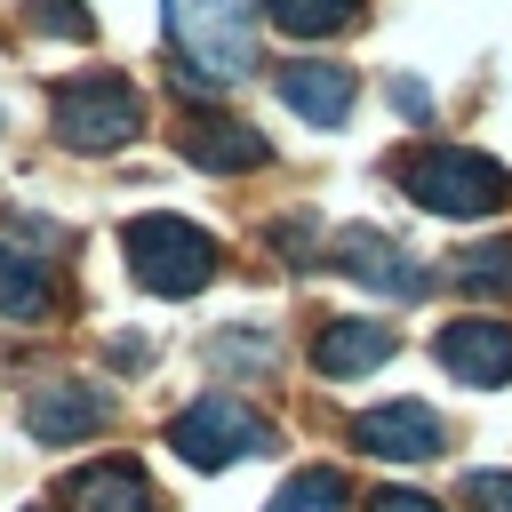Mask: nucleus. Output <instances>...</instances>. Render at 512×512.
Returning <instances> with one entry per match:
<instances>
[{
    "label": "nucleus",
    "instance_id": "f257e3e1",
    "mask_svg": "<svg viewBox=\"0 0 512 512\" xmlns=\"http://www.w3.org/2000/svg\"><path fill=\"white\" fill-rule=\"evenodd\" d=\"M168 40L184 56L176 64L184 88H200V96H216V88L256 72V16H248V0H168Z\"/></svg>",
    "mask_w": 512,
    "mask_h": 512
},
{
    "label": "nucleus",
    "instance_id": "f03ea898",
    "mask_svg": "<svg viewBox=\"0 0 512 512\" xmlns=\"http://www.w3.org/2000/svg\"><path fill=\"white\" fill-rule=\"evenodd\" d=\"M400 192L432 216H496L512 200V176L488 160V152H464V144H424L400 160Z\"/></svg>",
    "mask_w": 512,
    "mask_h": 512
},
{
    "label": "nucleus",
    "instance_id": "7ed1b4c3",
    "mask_svg": "<svg viewBox=\"0 0 512 512\" xmlns=\"http://www.w3.org/2000/svg\"><path fill=\"white\" fill-rule=\"evenodd\" d=\"M120 248H128V272H136L152 296H192V288L216 280V240L192 232L184 216H136V224L120 232Z\"/></svg>",
    "mask_w": 512,
    "mask_h": 512
},
{
    "label": "nucleus",
    "instance_id": "20e7f679",
    "mask_svg": "<svg viewBox=\"0 0 512 512\" xmlns=\"http://www.w3.org/2000/svg\"><path fill=\"white\" fill-rule=\"evenodd\" d=\"M176 456L184 464H200V472H224V464H240V456H264L272 448V424L248 408V400H232V392H208V400H192L184 416H176Z\"/></svg>",
    "mask_w": 512,
    "mask_h": 512
},
{
    "label": "nucleus",
    "instance_id": "39448f33",
    "mask_svg": "<svg viewBox=\"0 0 512 512\" xmlns=\"http://www.w3.org/2000/svg\"><path fill=\"white\" fill-rule=\"evenodd\" d=\"M136 120H144V104H136V88L112 80V72H80V80L56 88V136H64L72 152H112V144L136 136Z\"/></svg>",
    "mask_w": 512,
    "mask_h": 512
},
{
    "label": "nucleus",
    "instance_id": "423d86ee",
    "mask_svg": "<svg viewBox=\"0 0 512 512\" xmlns=\"http://www.w3.org/2000/svg\"><path fill=\"white\" fill-rule=\"evenodd\" d=\"M336 272H352L360 288H384L392 304H416V296L432 288V272H424L400 240H384V232H344V240H336Z\"/></svg>",
    "mask_w": 512,
    "mask_h": 512
},
{
    "label": "nucleus",
    "instance_id": "0eeeda50",
    "mask_svg": "<svg viewBox=\"0 0 512 512\" xmlns=\"http://www.w3.org/2000/svg\"><path fill=\"white\" fill-rule=\"evenodd\" d=\"M352 440H360L368 456H392V464H424V456H440V448H448V432H440V416H432L424 400L368 408V416L352 424Z\"/></svg>",
    "mask_w": 512,
    "mask_h": 512
},
{
    "label": "nucleus",
    "instance_id": "6e6552de",
    "mask_svg": "<svg viewBox=\"0 0 512 512\" xmlns=\"http://www.w3.org/2000/svg\"><path fill=\"white\" fill-rule=\"evenodd\" d=\"M432 352L456 384H504L512 376V320H448Z\"/></svg>",
    "mask_w": 512,
    "mask_h": 512
},
{
    "label": "nucleus",
    "instance_id": "1a4fd4ad",
    "mask_svg": "<svg viewBox=\"0 0 512 512\" xmlns=\"http://www.w3.org/2000/svg\"><path fill=\"white\" fill-rule=\"evenodd\" d=\"M24 424H32V440L72 448V440H88V432L104 424V392H88V384H40V392L24 400Z\"/></svg>",
    "mask_w": 512,
    "mask_h": 512
},
{
    "label": "nucleus",
    "instance_id": "9d476101",
    "mask_svg": "<svg viewBox=\"0 0 512 512\" xmlns=\"http://www.w3.org/2000/svg\"><path fill=\"white\" fill-rule=\"evenodd\" d=\"M392 344H400V336H392L384 320H328V328H320V344H312V368L344 384V376L384 368V360H392Z\"/></svg>",
    "mask_w": 512,
    "mask_h": 512
},
{
    "label": "nucleus",
    "instance_id": "9b49d317",
    "mask_svg": "<svg viewBox=\"0 0 512 512\" xmlns=\"http://www.w3.org/2000/svg\"><path fill=\"white\" fill-rule=\"evenodd\" d=\"M64 512H152V488H144L136 464L104 456V464H80L64 480Z\"/></svg>",
    "mask_w": 512,
    "mask_h": 512
},
{
    "label": "nucleus",
    "instance_id": "f8f14e48",
    "mask_svg": "<svg viewBox=\"0 0 512 512\" xmlns=\"http://www.w3.org/2000/svg\"><path fill=\"white\" fill-rule=\"evenodd\" d=\"M280 96H288V112H304L312 128H336V120L352 112V72H344V64H288V72H280Z\"/></svg>",
    "mask_w": 512,
    "mask_h": 512
},
{
    "label": "nucleus",
    "instance_id": "ddd939ff",
    "mask_svg": "<svg viewBox=\"0 0 512 512\" xmlns=\"http://www.w3.org/2000/svg\"><path fill=\"white\" fill-rule=\"evenodd\" d=\"M176 152H184L192 168L232 176V168H256V160H264V136H256V128H240V120H184Z\"/></svg>",
    "mask_w": 512,
    "mask_h": 512
},
{
    "label": "nucleus",
    "instance_id": "4468645a",
    "mask_svg": "<svg viewBox=\"0 0 512 512\" xmlns=\"http://www.w3.org/2000/svg\"><path fill=\"white\" fill-rule=\"evenodd\" d=\"M48 312V272L0 240V320H40Z\"/></svg>",
    "mask_w": 512,
    "mask_h": 512
},
{
    "label": "nucleus",
    "instance_id": "2eb2a0df",
    "mask_svg": "<svg viewBox=\"0 0 512 512\" xmlns=\"http://www.w3.org/2000/svg\"><path fill=\"white\" fill-rule=\"evenodd\" d=\"M280 32L296 40H328V32H352L360 24V0H264Z\"/></svg>",
    "mask_w": 512,
    "mask_h": 512
},
{
    "label": "nucleus",
    "instance_id": "dca6fc26",
    "mask_svg": "<svg viewBox=\"0 0 512 512\" xmlns=\"http://www.w3.org/2000/svg\"><path fill=\"white\" fill-rule=\"evenodd\" d=\"M264 512H344V480L312 464V472H296V480H288V488H280Z\"/></svg>",
    "mask_w": 512,
    "mask_h": 512
},
{
    "label": "nucleus",
    "instance_id": "f3484780",
    "mask_svg": "<svg viewBox=\"0 0 512 512\" xmlns=\"http://www.w3.org/2000/svg\"><path fill=\"white\" fill-rule=\"evenodd\" d=\"M456 288H472V296H512V248H504V240L472 248V256L456 264Z\"/></svg>",
    "mask_w": 512,
    "mask_h": 512
},
{
    "label": "nucleus",
    "instance_id": "a211bd4d",
    "mask_svg": "<svg viewBox=\"0 0 512 512\" xmlns=\"http://www.w3.org/2000/svg\"><path fill=\"white\" fill-rule=\"evenodd\" d=\"M32 24H40V32H64V40H88V32H96V16H88L80 0H32Z\"/></svg>",
    "mask_w": 512,
    "mask_h": 512
},
{
    "label": "nucleus",
    "instance_id": "6ab92c4d",
    "mask_svg": "<svg viewBox=\"0 0 512 512\" xmlns=\"http://www.w3.org/2000/svg\"><path fill=\"white\" fill-rule=\"evenodd\" d=\"M464 512H512V472H472L464 480Z\"/></svg>",
    "mask_w": 512,
    "mask_h": 512
},
{
    "label": "nucleus",
    "instance_id": "aec40b11",
    "mask_svg": "<svg viewBox=\"0 0 512 512\" xmlns=\"http://www.w3.org/2000/svg\"><path fill=\"white\" fill-rule=\"evenodd\" d=\"M368 512H440L432 496H416V488H376V504Z\"/></svg>",
    "mask_w": 512,
    "mask_h": 512
},
{
    "label": "nucleus",
    "instance_id": "412c9836",
    "mask_svg": "<svg viewBox=\"0 0 512 512\" xmlns=\"http://www.w3.org/2000/svg\"><path fill=\"white\" fill-rule=\"evenodd\" d=\"M392 104H400L408 120H424V112H432V96H424V80H392Z\"/></svg>",
    "mask_w": 512,
    "mask_h": 512
},
{
    "label": "nucleus",
    "instance_id": "4be33fe9",
    "mask_svg": "<svg viewBox=\"0 0 512 512\" xmlns=\"http://www.w3.org/2000/svg\"><path fill=\"white\" fill-rule=\"evenodd\" d=\"M280 248H288V264H312V232L304 224H280Z\"/></svg>",
    "mask_w": 512,
    "mask_h": 512
}]
</instances>
